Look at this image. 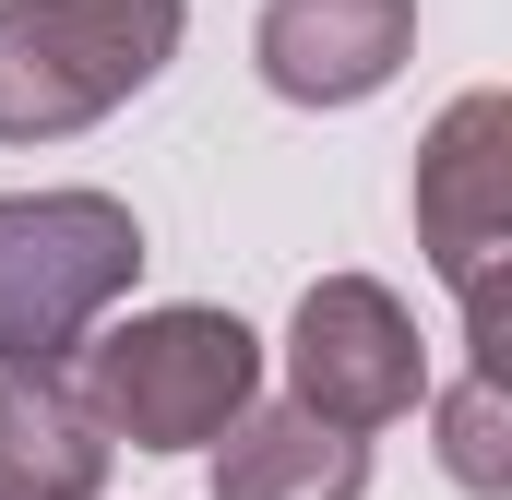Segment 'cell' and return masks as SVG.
Wrapping results in <instances>:
<instances>
[{
  "label": "cell",
  "instance_id": "1",
  "mask_svg": "<svg viewBox=\"0 0 512 500\" xmlns=\"http://www.w3.org/2000/svg\"><path fill=\"white\" fill-rule=\"evenodd\" d=\"M179 48V0H0V143H60L143 96Z\"/></svg>",
  "mask_w": 512,
  "mask_h": 500
},
{
  "label": "cell",
  "instance_id": "2",
  "mask_svg": "<svg viewBox=\"0 0 512 500\" xmlns=\"http://www.w3.org/2000/svg\"><path fill=\"white\" fill-rule=\"evenodd\" d=\"M251 381H262V346L227 310H143L84 346V417L120 429L131 453H191L251 417Z\"/></svg>",
  "mask_w": 512,
  "mask_h": 500
},
{
  "label": "cell",
  "instance_id": "3",
  "mask_svg": "<svg viewBox=\"0 0 512 500\" xmlns=\"http://www.w3.org/2000/svg\"><path fill=\"white\" fill-rule=\"evenodd\" d=\"M143 274V227L108 191H0V370H48Z\"/></svg>",
  "mask_w": 512,
  "mask_h": 500
},
{
  "label": "cell",
  "instance_id": "4",
  "mask_svg": "<svg viewBox=\"0 0 512 500\" xmlns=\"http://www.w3.org/2000/svg\"><path fill=\"white\" fill-rule=\"evenodd\" d=\"M286 370H298V417L370 441V429H393V417L429 393V346H417V322L393 310V286H370V274H322V286L298 298Z\"/></svg>",
  "mask_w": 512,
  "mask_h": 500
},
{
  "label": "cell",
  "instance_id": "5",
  "mask_svg": "<svg viewBox=\"0 0 512 500\" xmlns=\"http://www.w3.org/2000/svg\"><path fill=\"white\" fill-rule=\"evenodd\" d=\"M501 131H512L501 96H465L453 120L429 131V155H417V239L441 250V274H453V298H465L477 358H489V334H501V227H512Z\"/></svg>",
  "mask_w": 512,
  "mask_h": 500
},
{
  "label": "cell",
  "instance_id": "6",
  "mask_svg": "<svg viewBox=\"0 0 512 500\" xmlns=\"http://www.w3.org/2000/svg\"><path fill=\"white\" fill-rule=\"evenodd\" d=\"M405 36H417V0H274L251 48L286 108H358L393 84Z\"/></svg>",
  "mask_w": 512,
  "mask_h": 500
},
{
  "label": "cell",
  "instance_id": "7",
  "mask_svg": "<svg viewBox=\"0 0 512 500\" xmlns=\"http://www.w3.org/2000/svg\"><path fill=\"white\" fill-rule=\"evenodd\" d=\"M108 489V429L84 393L48 370H0V500H96Z\"/></svg>",
  "mask_w": 512,
  "mask_h": 500
},
{
  "label": "cell",
  "instance_id": "8",
  "mask_svg": "<svg viewBox=\"0 0 512 500\" xmlns=\"http://www.w3.org/2000/svg\"><path fill=\"white\" fill-rule=\"evenodd\" d=\"M370 489V441L298 417V405H262L227 429V465H215V500H358Z\"/></svg>",
  "mask_w": 512,
  "mask_h": 500
},
{
  "label": "cell",
  "instance_id": "9",
  "mask_svg": "<svg viewBox=\"0 0 512 500\" xmlns=\"http://www.w3.org/2000/svg\"><path fill=\"white\" fill-rule=\"evenodd\" d=\"M441 429H453V441H441V453H453V477H465V489H501V381H489V358H477L465 393L441 405Z\"/></svg>",
  "mask_w": 512,
  "mask_h": 500
}]
</instances>
